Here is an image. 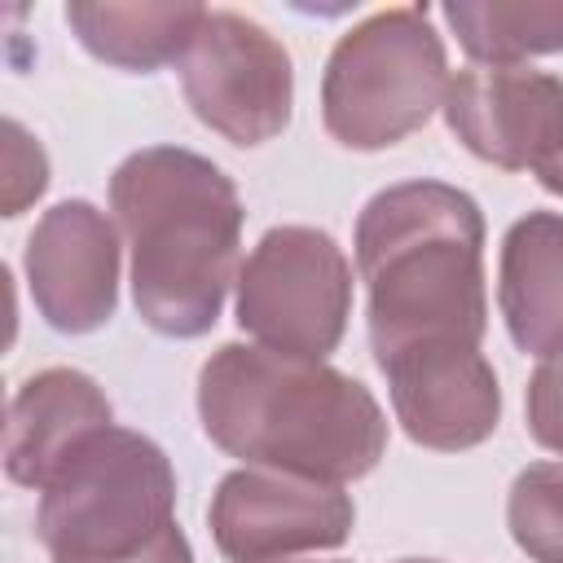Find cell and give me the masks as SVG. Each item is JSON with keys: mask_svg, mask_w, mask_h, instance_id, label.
<instances>
[{"mask_svg": "<svg viewBox=\"0 0 563 563\" xmlns=\"http://www.w3.org/2000/svg\"><path fill=\"white\" fill-rule=\"evenodd\" d=\"M444 119L475 158L523 172L563 123V79L532 66H462L449 79Z\"/></svg>", "mask_w": 563, "mask_h": 563, "instance_id": "obj_11", "label": "cell"}, {"mask_svg": "<svg viewBox=\"0 0 563 563\" xmlns=\"http://www.w3.org/2000/svg\"><path fill=\"white\" fill-rule=\"evenodd\" d=\"M497 303L519 352H563V216L528 211L501 242Z\"/></svg>", "mask_w": 563, "mask_h": 563, "instance_id": "obj_13", "label": "cell"}, {"mask_svg": "<svg viewBox=\"0 0 563 563\" xmlns=\"http://www.w3.org/2000/svg\"><path fill=\"white\" fill-rule=\"evenodd\" d=\"M26 282L53 330H101L119 303V233L106 211L84 198L48 207L26 238Z\"/></svg>", "mask_w": 563, "mask_h": 563, "instance_id": "obj_10", "label": "cell"}, {"mask_svg": "<svg viewBox=\"0 0 563 563\" xmlns=\"http://www.w3.org/2000/svg\"><path fill=\"white\" fill-rule=\"evenodd\" d=\"M444 92L449 62L427 9H383L334 44L321 119L347 150H387L444 110Z\"/></svg>", "mask_w": 563, "mask_h": 563, "instance_id": "obj_5", "label": "cell"}, {"mask_svg": "<svg viewBox=\"0 0 563 563\" xmlns=\"http://www.w3.org/2000/svg\"><path fill=\"white\" fill-rule=\"evenodd\" d=\"M537 180L550 189V194H563V123H559V132H554V141L545 145V154L537 158Z\"/></svg>", "mask_w": 563, "mask_h": 563, "instance_id": "obj_20", "label": "cell"}, {"mask_svg": "<svg viewBox=\"0 0 563 563\" xmlns=\"http://www.w3.org/2000/svg\"><path fill=\"white\" fill-rule=\"evenodd\" d=\"M110 422L106 391L79 369H40L13 400L4 422V471L13 484L44 488L66 457Z\"/></svg>", "mask_w": 563, "mask_h": 563, "instance_id": "obj_12", "label": "cell"}, {"mask_svg": "<svg viewBox=\"0 0 563 563\" xmlns=\"http://www.w3.org/2000/svg\"><path fill=\"white\" fill-rule=\"evenodd\" d=\"M528 431L541 449L563 453V352L545 356L528 378Z\"/></svg>", "mask_w": 563, "mask_h": 563, "instance_id": "obj_18", "label": "cell"}, {"mask_svg": "<svg viewBox=\"0 0 563 563\" xmlns=\"http://www.w3.org/2000/svg\"><path fill=\"white\" fill-rule=\"evenodd\" d=\"M352 312L343 246L308 224L268 229L238 273V325L268 352L325 361Z\"/></svg>", "mask_w": 563, "mask_h": 563, "instance_id": "obj_6", "label": "cell"}, {"mask_svg": "<svg viewBox=\"0 0 563 563\" xmlns=\"http://www.w3.org/2000/svg\"><path fill=\"white\" fill-rule=\"evenodd\" d=\"M356 268L378 361L431 339H484V216L471 194L444 180L374 194L356 220Z\"/></svg>", "mask_w": 563, "mask_h": 563, "instance_id": "obj_3", "label": "cell"}, {"mask_svg": "<svg viewBox=\"0 0 563 563\" xmlns=\"http://www.w3.org/2000/svg\"><path fill=\"white\" fill-rule=\"evenodd\" d=\"M180 88L194 114L233 145H264L290 123V53L260 22L216 9L180 57Z\"/></svg>", "mask_w": 563, "mask_h": 563, "instance_id": "obj_7", "label": "cell"}, {"mask_svg": "<svg viewBox=\"0 0 563 563\" xmlns=\"http://www.w3.org/2000/svg\"><path fill=\"white\" fill-rule=\"evenodd\" d=\"M123 563H194V550H189V541H185V532H180V523H176L158 545H150L145 554L123 559Z\"/></svg>", "mask_w": 563, "mask_h": 563, "instance_id": "obj_19", "label": "cell"}, {"mask_svg": "<svg viewBox=\"0 0 563 563\" xmlns=\"http://www.w3.org/2000/svg\"><path fill=\"white\" fill-rule=\"evenodd\" d=\"M211 9L202 4H119V0H75L66 4V22L79 44L119 70H158L180 62L202 31Z\"/></svg>", "mask_w": 563, "mask_h": 563, "instance_id": "obj_14", "label": "cell"}, {"mask_svg": "<svg viewBox=\"0 0 563 563\" xmlns=\"http://www.w3.org/2000/svg\"><path fill=\"white\" fill-rule=\"evenodd\" d=\"M444 22L475 66H519V57L563 53V4L541 0H493V4H444Z\"/></svg>", "mask_w": 563, "mask_h": 563, "instance_id": "obj_15", "label": "cell"}, {"mask_svg": "<svg viewBox=\"0 0 563 563\" xmlns=\"http://www.w3.org/2000/svg\"><path fill=\"white\" fill-rule=\"evenodd\" d=\"M198 418L229 457L312 484L361 479L387 453V418L365 383L260 343H224L207 356Z\"/></svg>", "mask_w": 563, "mask_h": 563, "instance_id": "obj_1", "label": "cell"}, {"mask_svg": "<svg viewBox=\"0 0 563 563\" xmlns=\"http://www.w3.org/2000/svg\"><path fill=\"white\" fill-rule=\"evenodd\" d=\"M400 563H435V559H400Z\"/></svg>", "mask_w": 563, "mask_h": 563, "instance_id": "obj_21", "label": "cell"}, {"mask_svg": "<svg viewBox=\"0 0 563 563\" xmlns=\"http://www.w3.org/2000/svg\"><path fill=\"white\" fill-rule=\"evenodd\" d=\"M48 185V158L40 141L18 123L4 119V216H22Z\"/></svg>", "mask_w": 563, "mask_h": 563, "instance_id": "obj_17", "label": "cell"}, {"mask_svg": "<svg viewBox=\"0 0 563 563\" xmlns=\"http://www.w3.org/2000/svg\"><path fill=\"white\" fill-rule=\"evenodd\" d=\"M378 369L387 374L396 422L413 444L457 453L484 444L497 431L501 387L479 343H462V339L413 343L383 356Z\"/></svg>", "mask_w": 563, "mask_h": 563, "instance_id": "obj_9", "label": "cell"}, {"mask_svg": "<svg viewBox=\"0 0 563 563\" xmlns=\"http://www.w3.org/2000/svg\"><path fill=\"white\" fill-rule=\"evenodd\" d=\"M176 528L167 453L128 427L84 440L40 488L35 532L53 563H123Z\"/></svg>", "mask_w": 563, "mask_h": 563, "instance_id": "obj_4", "label": "cell"}, {"mask_svg": "<svg viewBox=\"0 0 563 563\" xmlns=\"http://www.w3.org/2000/svg\"><path fill=\"white\" fill-rule=\"evenodd\" d=\"M211 537L229 563H277L303 550H334L352 537L356 510L339 484L277 471H229L211 497Z\"/></svg>", "mask_w": 563, "mask_h": 563, "instance_id": "obj_8", "label": "cell"}, {"mask_svg": "<svg viewBox=\"0 0 563 563\" xmlns=\"http://www.w3.org/2000/svg\"><path fill=\"white\" fill-rule=\"evenodd\" d=\"M506 523L532 563H563V462H532L515 475Z\"/></svg>", "mask_w": 563, "mask_h": 563, "instance_id": "obj_16", "label": "cell"}, {"mask_svg": "<svg viewBox=\"0 0 563 563\" xmlns=\"http://www.w3.org/2000/svg\"><path fill=\"white\" fill-rule=\"evenodd\" d=\"M330 563H339V559H330Z\"/></svg>", "mask_w": 563, "mask_h": 563, "instance_id": "obj_22", "label": "cell"}, {"mask_svg": "<svg viewBox=\"0 0 563 563\" xmlns=\"http://www.w3.org/2000/svg\"><path fill=\"white\" fill-rule=\"evenodd\" d=\"M110 211L132 251V299L150 330L198 339L216 325L238 282L242 202L202 154L150 145L110 176Z\"/></svg>", "mask_w": 563, "mask_h": 563, "instance_id": "obj_2", "label": "cell"}]
</instances>
